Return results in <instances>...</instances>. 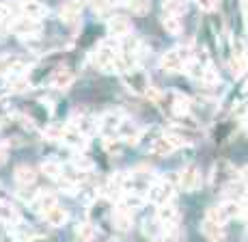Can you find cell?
I'll use <instances>...</instances> for the list:
<instances>
[{
  "label": "cell",
  "instance_id": "1",
  "mask_svg": "<svg viewBox=\"0 0 248 242\" xmlns=\"http://www.w3.org/2000/svg\"><path fill=\"white\" fill-rule=\"evenodd\" d=\"M119 59V39H106L91 52V63L102 72H117Z\"/></svg>",
  "mask_w": 248,
  "mask_h": 242
},
{
  "label": "cell",
  "instance_id": "2",
  "mask_svg": "<svg viewBox=\"0 0 248 242\" xmlns=\"http://www.w3.org/2000/svg\"><path fill=\"white\" fill-rule=\"evenodd\" d=\"M194 59V54L188 48H175L162 54L160 59V67L164 69L166 74H179L188 67V63Z\"/></svg>",
  "mask_w": 248,
  "mask_h": 242
},
{
  "label": "cell",
  "instance_id": "3",
  "mask_svg": "<svg viewBox=\"0 0 248 242\" xmlns=\"http://www.w3.org/2000/svg\"><path fill=\"white\" fill-rule=\"evenodd\" d=\"M173 194H175V186L170 179L155 177L154 182H151L149 191H147V199H149L151 203H155V206H164V203H169L170 199H173Z\"/></svg>",
  "mask_w": 248,
  "mask_h": 242
},
{
  "label": "cell",
  "instance_id": "4",
  "mask_svg": "<svg viewBox=\"0 0 248 242\" xmlns=\"http://www.w3.org/2000/svg\"><path fill=\"white\" fill-rule=\"evenodd\" d=\"M11 31L16 32L17 37H22V39H37V37L41 35V31H44V26H41L39 20H31V17L22 16V17H17V20H13Z\"/></svg>",
  "mask_w": 248,
  "mask_h": 242
},
{
  "label": "cell",
  "instance_id": "5",
  "mask_svg": "<svg viewBox=\"0 0 248 242\" xmlns=\"http://www.w3.org/2000/svg\"><path fill=\"white\" fill-rule=\"evenodd\" d=\"M186 141L181 139L177 134H169V136H158V139H154V143H151L149 151L154 156H158V158H164V156L173 154L177 147H181Z\"/></svg>",
  "mask_w": 248,
  "mask_h": 242
},
{
  "label": "cell",
  "instance_id": "6",
  "mask_svg": "<svg viewBox=\"0 0 248 242\" xmlns=\"http://www.w3.org/2000/svg\"><path fill=\"white\" fill-rule=\"evenodd\" d=\"M155 218L162 223L164 229H170V227H177L179 225V208L175 203H164V206H158V212H155Z\"/></svg>",
  "mask_w": 248,
  "mask_h": 242
},
{
  "label": "cell",
  "instance_id": "7",
  "mask_svg": "<svg viewBox=\"0 0 248 242\" xmlns=\"http://www.w3.org/2000/svg\"><path fill=\"white\" fill-rule=\"evenodd\" d=\"M123 82H125V87L134 93H147L149 91V80H147V76L142 74L140 69H132V72L123 74Z\"/></svg>",
  "mask_w": 248,
  "mask_h": 242
},
{
  "label": "cell",
  "instance_id": "8",
  "mask_svg": "<svg viewBox=\"0 0 248 242\" xmlns=\"http://www.w3.org/2000/svg\"><path fill=\"white\" fill-rule=\"evenodd\" d=\"M179 186H181V191H188V193L199 191V186H201V171H199V167H186L181 171Z\"/></svg>",
  "mask_w": 248,
  "mask_h": 242
},
{
  "label": "cell",
  "instance_id": "9",
  "mask_svg": "<svg viewBox=\"0 0 248 242\" xmlns=\"http://www.w3.org/2000/svg\"><path fill=\"white\" fill-rule=\"evenodd\" d=\"M108 32H110L112 39H125L127 35H132V22L127 17H121V16H114L108 20Z\"/></svg>",
  "mask_w": 248,
  "mask_h": 242
},
{
  "label": "cell",
  "instance_id": "10",
  "mask_svg": "<svg viewBox=\"0 0 248 242\" xmlns=\"http://www.w3.org/2000/svg\"><path fill=\"white\" fill-rule=\"evenodd\" d=\"M61 141L67 147H71V149H82V147L87 145V136H84L74 123L63 126V136H61Z\"/></svg>",
  "mask_w": 248,
  "mask_h": 242
},
{
  "label": "cell",
  "instance_id": "11",
  "mask_svg": "<svg viewBox=\"0 0 248 242\" xmlns=\"http://www.w3.org/2000/svg\"><path fill=\"white\" fill-rule=\"evenodd\" d=\"M54 206H56V197L52 193H47V191H39L35 194V199L31 201V208L41 216H44L46 212H50Z\"/></svg>",
  "mask_w": 248,
  "mask_h": 242
},
{
  "label": "cell",
  "instance_id": "12",
  "mask_svg": "<svg viewBox=\"0 0 248 242\" xmlns=\"http://www.w3.org/2000/svg\"><path fill=\"white\" fill-rule=\"evenodd\" d=\"M123 123V117L119 113H106V115L99 119V128L106 136H117L119 134V128Z\"/></svg>",
  "mask_w": 248,
  "mask_h": 242
},
{
  "label": "cell",
  "instance_id": "13",
  "mask_svg": "<svg viewBox=\"0 0 248 242\" xmlns=\"http://www.w3.org/2000/svg\"><path fill=\"white\" fill-rule=\"evenodd\" d=\"M117 139L125 141V143H130V145H136V143H138V139H140V128H138L134 121L123 119L121 128H119Z\"/></svg>",
  "mask_w": 248,
  "mask_h": 242
},
{
  "label": "cell",
  "instance_id": "14",
  "mask_svg": "<svg viewBox=\"0 0 248 242\" xmlns=\"http://www.w3.org/2000/svg\"><path fill=\"white\" fill-rule=\"evenodd\" d=\"M132 212L130 210H125L123 206H119L117 203V208H114V212H112V225H114V229H119V231H130L132 229Z\"/></svg>",
  "mask_w": 248,
  "mask_h": 242
},
{
  "label": "cell",
  "instance_id": "15",
  "mask_svg": "<svg viewBox=\"0 0 248 242\" xmlns=\"http://www.w3.org/2000/svg\"><path fill=\"white\" fill-rule=\"evenodd\" d=\"M201 231L212 242H222L225 240V225H222V223L212 221V218H205L203 225H201Z\"/></svg>",
  "mask_w": 248,
  "mask_h": 242
},
{
  "label": "cell",
  "instance_id": "16",
  "mask_svg": "<svg viewBox=\"0 0 248 242\" xmlns=\"http://www.w3.org/2000/svg\"><path fill=\"white\" fill-rule=\"evenodd\" d=\"M46 13H47L46 4L39 2V0H28V2L22 4V16L31 17V20H39L41 22L46 17Z\"/></svg>",
  "mask_w": 248,
  "mask_h": 242
},
{
  "label": "cell",
  "instance_id": "17",
  "mask_svg": "<svg viewBox=\"0 0 248 242\" xmlns=\"http://www.w3.org/2000/svg\"><path fill=\"white\" fill-rule=\"evenodd\" d=\"M44 218H46V223L50 227H63L65 223H67V218H69V212L65 210L63 206H59V203H56L50 212H46Z\"/></svg>",
  "mask_w": 248,
  "mask_h": 242
},
{
  "label": "cell",
  "instance_id": "18",
  "mask_svg": "<svg viewBox=\"0 0 248 242\" xmlns=\"http://www.w3.org/2000/svg\"><path fill=\"white\" fill-rule=\"evenodd\" d=\"M35 179H37V171L32 167H28V164H22V167L16 169V182H17V186H20V188L32 186V184H35Z\"/></svg>",
  "mask_w": 248,
  "mask_h": 242
},
{
  "label": "cell",
  "instance_id": "19",
  "mask_svg": "<svg viewBox=\"0 0 248 242\" xmlns=\"http://www.w3.org/2000/svg\"><path fill=\"white\" fill-rule=\"evenodd\" d=\"M220 210H222V214H225L227 221L246 214L244 212V201H240V199H227V201L220 206Z\"/></svg>",
  "mask_w": 248,
  "mask_h": 242
},
{
  "label": "cell",
  "instance_id": "20",
  "mask_svg": "<svg viewBox=\"0 0 248 242\" xmlns=\"http://www.w3.org/2000/svg\"><path fill=\"white\" fill-rule=\"evenodd\" d=\"M142 203H145V197L138 193H123L121 197H119V206H123L125 210H130L132 214H134L136 210H140Z\"/></svg>",
  "mask_w": 248,
  "mask_h": 242
},
{
  "label": "cell",
  "instance_id": "21",
  "mask_svg": "<svg viewBox=\"0 0 248 242\" xmlns=\"http://www.w3.org/2000/svg\"><path fill=\"white\" fill-rule=\"evenodd\" d=\"M74 126L89 139L91 134H95V132H97L99 121H95L93 117H89V115H80V117H76V119H74Z\"/></svg>",
  "mask_w": 248,
  "mask_h": 242
},
{
  "label": "cell",
  "instance_id": "22",
  "mask_svg": "<svg viewBox=\"0 0 248 242\" xmlns=\"http://www.w3.org/2000/svg\"><path fill=\"white\" fill-rule=\"evenodd\" d=\"M50 82H52V87H56V89H67V87H71V82H74V74H71L67 67H59L52 74Z\"/></svg>",
  "mask_w": 248,
  "mask_h": 242
},
{
  "label": "cell",
  "instance_id": "23",
  "mask_svg": "<svg viewBox=\"0 0 248 242\" xmlns=\"http://www.w3.org/2000/svg\"><path fill=\"white\" fill-rule=\"evenodd\" d=\"M80 11H82V2L80 0H67V2L61 7V17L65 22H76L80 17Z\"/></svg>",
  "mask_w": 248,
  "mask_h": 242
},
{
  "label": "cell",
  "instance_id": "24",
  "mask_svg": "<svg viewBox=\"0 0 248 242\" xmlns=\"http://www.w3.org/2000/svg\"><path fill=\"white\" fill-rule=\"evenodd\" d=\"M188 111H190V99L181 96V93H175L173 99H170V113L181 117V115H188Z\"/></svg>",
  "mask_w": 248,
  "mask_h": 242
},
{
  "label": "cell",
  "instance_id": "25",
  "mask_svg": "<svg viewBox=\"0 0 248 242\" xmlns=\"http://www.w3.org/2000/svg\"><path fill=\"white\" fill-rule=\"evenodd\" d=\"M17 218H20V214H17V210L11 203L0 201V223H4V225H16Z\"/></svg>",
  "mask_w": 248,
  "mask_h": 242
},
{
  "label": "cell",
  "instance_id": "26",
  "mask_svg": "<svg viewBox=\"0 0 248 242\" xmlns=\"http://www.w3.org/2000/svg\"><path fill=\"white\" fill-rule=\"evenodd\" d=\"M76 234H78V238L82 242H95L99 236V231H97V227L91 225V223H82V225H78Z\"/></svg>",
  "mask_w": 248,
  "mask_h": 242
},
{
  "label": "cell",
  "instance_id": "27",
  "mask_svg": "<svg viewBox=\"0 0 248 242\" xmlns=\"http://www.w3.org/2000/svg\"><path fill=\"white\" fill-rule=\"evenodd\" d=\"M162 26H164V31L170 32V35H179V32H181V20H179V16L164 13V16H162Z\"/></svg>",
  "mask_w": 248,
  "mask_h": 242
},
{
  "label": "cell",
  "instance_id": "28",
  "mask_svg": "<svg viewBox=\"0 0 248 242\" xmlns=\"http://www.w3.org/2000/svg\"><path fill=\"white\" fill-rule=\"evenodd\" d=\"M63 164H59L56 160H50V162H44V167H41V171L47 175L50 179H54V182H59L61 177H63Z\"/></svg>",
  "mask_w": 248,
  "mask_h": 242
},
{
  "label": "cell",
  "instance_id": "29",
  "mask_svg": "<svg viewBox=\"0 0 248 242\" xmlns=\"http://www.w3.org/2000/svg\"><path fill=\"white\" fill-rule=\"evenodd\" d=\"M7 84H9V89H11V91H16V93H22V91H26V89H28V80H26V76H24V74L9 76Z\"/></svg>",
  "mask_w": 248,
  "mask_h": 242
},
{
  "label": "cell",
  "instance_id": "30",
  "mask_svg": "<svg viewBox=\"0 0 248 242\" xmlns=\"http://www.w3.org/2000/svg\"><path fill=\"white\" fill-rule=\"evenodd\" d=\"M164 13H173V16H181L188 7V0H164Z\"/></svg>",
  "mask_w": 248,
  "mask_h": 242
},
{
  "label": "cell",
  "instance_id": "31",
  "mask_svg": "<svg viewBox=\"0 0 248 242\" xmlns=\"http://www.w3.org/2000/svg\"><path fill=\"white\" fill-rule=\"evenodd\" d=\"M102 147L108 156H119L121 154V139H117V136H106V139L102 141Z\"/></svg>",
  "mask_w": 248,
  "mask_h": 242
},
{
  "label": "cell",
  "instance_id": "32",
  "mask_svg": "<svg viewBox=\"0 0 248 242\" xmlns=\"http://www.w3.org/2000/svg\"><path fill=\"white\" fill-rule=\"evenodd\" d=\"M130 9L134 13H138V16H142V13H147V9H149V2L147 0H130Z\"/></svg>",
  "mask_w": 248,
  "mask_h": 242
},
{
  "label": "cell",
  "instance_id": "33",
  "mask_svg": "<svg viewBox=\"0 0 248 242\" xmlns=\"http://www.w3.org/2000/svg\"><path fill=\"white\" fill-rule=\"evenodd\" d=\"M89 2H91V7H93L95 13H106L108 9L112 7L110 0H89Z\"/></svg>",
  "mask_w": 248,
  "mask_h": 242
},
{
  "label": "cell",
  "instance_id": "34",
  "mask_svg": "<svg viewBox=\"0 0 248 242\" xmlns=\"http://www.w3.org/2000/svg\"><path fill=\"white\" fill-rule=\"evenodd\" d=\"M197 4L201 11H212V9L216 7V0H197Z\"/></svg>",
  "mask_w": 248,
  "mask_h": 242
},
{
  "label": "cell",
  "instance_id": "35",
  "mask_svg": "<svg viewBox=\"0 0 248 242\" xmlns=\"http://www.w3.org/2000/svg\"><path fill=\"white\" fill-rule=\"evenodd\" d=\"M7 156H9L7 145H4V143H0V164H4V160H7Z\"/></svg>",
  "mask_w": 248,
  "mask_h": 242
},
{
  "label": "cell",
  "instance_id": "36",
  "mask_svg": "<svg viewBox=\"0 0 248 242\" xmlns=\"http://www.w3.org/2000/svg\"><path fill=\"white\" fill-rule=\"evenodd\" d=\"M9 17V7L7 4H0V22H4Z\"/></svg>",
  "mask_w": 248,
  "mask_h": 242
},
{
  "label": "cell",
  "instance_id": "37",
  "mask_svg": "<svg viewBox=\"0 0 248 242\" xmlns=\"http://www.w3.org/2000/svg\"><path fill=\"white\" fill-rule=\"evenodd\" d=\"M240 179H242V182H244L246 186H248V167H246V169H242V173H240Z\"/></svg>",
  "mask_w": 248,
  "mask_h": 242
},
{
  "label": "cell",
  "instance_id": "38",
  "mask_svg": "<svg viewBox=\"0 0 248 242\" xmlns=\"http://www.w3.org/2000/svg\"><path fill=\"white\" fill-rule=\"evenodd\" d=\"M244 203H248V186H246V191H244Z\"/></svg>",
  "mask_w": 248,
  "mask_h": 242
},
{
  "label": "cell",
  "instance_id": "39",
  "mask_svg": "<svg viewBox=\"0 0 248 242\" xmlns=\"http://www.w3.org/2000/svg\"><path fill=\"white\" fill-rule=\"evenodd\" d=\"M119 2H123V0H110V4H119Z\"/></svg>",
  "mask_w": 248,
  "mask_h": 242
},
{
  "label": "cell",
  "instance_id": "40",
  "mask_svg": "<svg viewBox=\"0 0 248 242\" xmlns=\"http://www.w3.org/2000/svg\"><path fill=\"white\" fill-rule=\"evenodd\" d=\"M244 221H246V225H248V210H246V214H244Z\"/></svg>",
  "mask_w": 248,
  "mask_h": 242
},
{
  "label": "cell",
  "instance_id": "41",
  "mask_svg": "<svg viewBox=\"0 0 248 242\" xmlns=\"http://www.w3.org/2000/svg\"><path fill=\"white\" fill-rule=\"evenodd\" d=\"M17 2H20V4H24V2H28V0H17Z\"/></svg>",
  "mask_w": 248,
  "mask_h": 242
},
{
  "label": "cell",
  "instance_id": "42",
  "mask_svg": "<svg viewBox=\"0 0 248 242\" xmlns=\"http://www.w3.org/2000/svg\"><path fill=\"white\" fill-rule=\"evenodd\" d=\"M151 242H160V240H151Z\"/></svg>",
  "mask_w": 248,
  "mask_h": 242
},
{
  "label": "cell",
  "instance_id": "43",
  "mask_svg": "<svg viewBox=\"0 0 248 242\" xmlns=\"http://www.w3.org/2000/svg\"><path fill=\"white\" fill-rule=\"evenodd\" d=\"M246 242H248V234H246Z\"/></svg>",
  "mask_w": 248,
  "mask_h": 242
}]
</instances>
